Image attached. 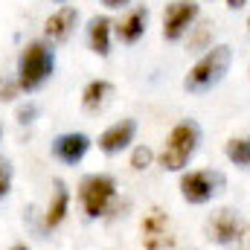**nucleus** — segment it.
Returning a JSON list of instances; mask_svg holds the SVG:
<instances>
[{
	"label": "nucleus",
	"instance_id": "nucleus-13",
	"mask_svg": "<svg viewBox=\"0 0 250 250\" xmlns=\"http://www.w3.org/2000/svg\"><path fill=\"white\" fill-rule=\"evenodd\" d=\"M111 32H114V23L105 15H96L87 23V44L99 59H108V53H111Z\"/></svg>",
	"mask_w": 250,
	"mask_h": 250
},
{
	"label": "nucleus",
	"instance_id": "nucleus-10",
	"mask_svg": "<svg viewBox=\"0 0 250 250\" xmlns=\"http://www.w3.org/2000/svg\"><path fill=\"white\" fill-rule=\"evenodd\" d=\"M134 134H137V123H134L131 117H125L120 123L108 125V128L99 134L96 146H99L102 154H120V151H125V148L134 143Z\"/></svg>",
	"mask_w": 250,
	"mask_h": 250
},
{
	"label": "nucleus",
	"instance_id": "nucleus-19",
	"mask_svg": "<svg viewBox=\"0 0 250 250\" xmlns=\"http://www.w3.org/2000/svg\"><path fill=\"white\" fill-rule=\"evenodd\" d=\"M9 187H12V166L0 157V198H6Z\"/></svg>",
	"mask_w": 250,
	"mask_h": 250
},
{
	"label": "nucleus",
	"instance_id": "nucleus-18",
	"mask_svg": "<svg viewBox=\"0 0 250 250\" xmlns=\"http://www.w3.org/2000/svg\"><path fill=\"white\" fill-rule=\"evenodd\" d=\"M207 44H209V23H204V26L195 29V35L189 38V50H209Z\"/></svg>",
	"mask_w": 250,
	"mask_h": 250
},
{
	"label": "nucleus",
	"instance_id": "nucleus-9",
	"mask_svg": "<svg viewBox=\"0 0 250 250\" xmlns=\"http://www.w3.org/2000/svg\"><path fill=\"white\" fill-rule=\"evenodd\" d=\"M87 151H90V137L82 131H67L53 140V157L67 166H76L79 160H84Z\"/></svg>",
	"mask_w": 250,
	"mask_h": 250
},
{
	"label": "nucleus",
	"instance_id": "nucleus-15",
	"mask_svg": "<svg viewBox=\"0 0 250 250\" xmlns=\"http://www.w3.org/2000/svg\"><path fill=\"white\" fill-rule=\"evenodd\" d=\"M67 209H70V189H67L64 181H56V195H53V201L44 212V230H56L67 218Z\"/></svg>",
	"mask_w": 250,
	"mask_h": 250
},
{
	"label": "nucleus",
	"instance_id": "nucleus-16",
	"mask_svg": "<svg viewBox=\"0 0 250 250\" xmlns=\"http://www.w3.org/2000/svg\"><path fill=\"white\" fill-rule=\"evenodd\" d=\"M224 154H227V160H230L233 166H239V169H250V134L227 140Z\"/></svg>",
	"mask_w": 250,
	"mask_h": 250
},
{
	"label": "nucleus",
	"instance_id": "nucleus-26",
	"mask_svg": "<svg viewBox=\"0 0 250 250\" xmlns=\"http://www.w3.org/2000/svg\"><path fill=\"white\" fill-rule=\"evenodd\" d=\"M248 29H250V18H248Z\"/></svg>",
	"mask_w": 250,
	"mask_h": 250
},
{
	"label": "nucleus",
	"instance_id": "nucleus-12",
	"mask_svg": "<svg viewBox=\"0 0 250 250\" xmlns=\"http://www.w3.org/2000/svg\"><path fill=\"white\" fill-rule=\"evenodd\" d=\"M76 21H79V9H76V6H62V9H56V12L47 18L44 35H47L50 41H67L70 32H73V26H76Z\"/></svg>",
	"mask_w": 250,
	"mask_h": 250
},
{
	"label": "nucleus",
	"instance_id": "nucleus-25",
	"mask_svg": "<svg viewBox=\"0 0 250 250\" xmlns=\"http://www.w3.org/2000/svg\"><path fill=\"white\" fill-rule=\"evenodd\" d=\"M0 137H3V125H0Z\"/></svg>",
	"mask_w": 250,
	"mask_h": 250
},
{
	"label": "nucleus",
	"instance_id": "nucleus-17",
	"mask_svg": "<svg viewBox=\"0 0 250 250\" xmlns=\"http://www.w3.org/2000/svg\"><path fill=\"white\" fill-rule=\"evenodd\" d=\"M151 163H154V151H151L148 146H137V148L131 151V169H134V172H146Z\"/></svg>",
	"mask_w": 250,
	"mask_h": 250
},
{
	"label": "nucleus",
	"instance_id": "nucleus-20",
	"mask_svg": "<svg viewBox=\"0 0 250 250\" xmlns=\"http://www.w3.org/2000/svg\"><path fill=\"white\" fill-rule=\"evenodd\" d=\"M18 90H21L18 82H3V84H0V99H3V102H12Z\"/></svg>",
	"mask_w": 250,
	"mask_h": 250
},
{
	"label": "nucleus",
	"instance_id": "nucleus-11",
	"mask_svg": "<svg viewBox=\"0 0 250 250\" xmlns=\"http://www.w3.org/2000/svg\"><path fill=\"white\" fill-rule=\"evenodd\" d=\"M146 26H148V6H137L125 18H120V23H114V32L123 44H137L146 35Z\"/></svg>",
	"mask_w": 250,
	"mask_h": 250
},
{
	"label": "nucleus",
	"instance_id": "nucleus-2",
	"mask_svg": "<svg viewBox=\"0 0 250 250\" xmlns=\"http://www.w3.org/2000/svg\"><path fill=\"white\" fill-rule=\"evenodd\" d=\"M56 70V53L47 41H29L18 59V87L23 93L38 90Z\"/></svg>",
	"mask_w": 250,
	"mask_h": 250
},
{
	"label": "nucleus",
	"instance_id": "nucleus-14",
	"mask_svg": "<svg viewBox=\"0 0 250 250\" xmlns=\"http://www.w3.org/2000/svg\"><path fill=\"white\" fill-rule=\"evenodd\" d=\"M111 96H114V84H111L108 79H93V82H87V87L82 90V108L90 111V114H96V111H102V108L108 105Z\"/></svg>",
	"mask_w": 250,
	"mask_h": 250
},
{
	"label": "nucleus",
	"instance_id": "nucleus-22",
	"mask_svg": "<svg viewBox=\"0 0 250 250\" xmlns=\"http://www.w3.org/2000/svg\"><path fill=\"white\" fill-rule=\"evenodd\" d=\"M108 9H120V6H125V3H131V0H102Z\"/></svg>",
	"mask_w": 250,
	"mask_h": 250
},
{
	"label": "nucleus",
	"instance_id": "nucleus-6",
	"mask_svg": "<svg viewBox=\"0 0 250 250\" xmlns=\"http://www.w3.org/2000/svg\"><path fill=\"white\" fill-rule=\"evenodd\" d=\"M221 189H224V175L215 169H195L181 175V198L192 207L209 204Z\"/></svg>",
	"mask_w": 250,
	"mask_h": 250
},
{
	"label": "nucleus",
	"instance_id": "nucleus-4",
	"mask_svg": "<svg viewBox=\"0 0 250 250\" xmlns=\"http://www.w3.org/2000/svg\"><path fill=\"white\" fill-rule=\"evenodd\" d=\"M207 239L227 250H250V221L233 209H218L207 218Z\"/></svg>",
	"mask_w": 250,
	"mask_h": 250
},
{
	"label": "nucleus",
	"instance_id": "nucleus-21",
	"mask_svg": "<svg viewBox=\"0 0 250 250\" xmlns=\"http://www.w3.org/2000/svg\"><path fill=\"white\" fill-rule=\"evenodd\" d=\"M35 114H38V108H35V105H23V108H21V111H18V123H32V117H35Z\"/></svg>",
	"mask_w": 250,
	"mask_h": 250
},
{
	"label": "nucleus",
	"instance_id": "nucleus-5",
	"mask_svg": "<svg viewBox=\"0 0 250 250\" xmlns=\"http://www.w3.org/2000/svg\"><path fill=\"white\" fill-rule=\"evenodd\" d=\"M79 204L87 218H102L117 204V181L111 175H87L79 184Z\"/></svg>",
	"mask_w": 250,
	"mask_h": 250
},
{
	"label": "nucleus",
	"instance_id": "nucleus-3",
	"mask_svg": "<svg viewBox=\"0 0 250 250\" xmlns=\"http://www.w3.org/2000/svg\"><path fill=\"white\" fill-rule=\"evenodd\" d=\"M198 143H201V125L195 120H181L169 131V137L160 148V166L166 172H184L198 151Z\"/></svg>",
	"mask_w": 250,
	"mask_h": 250
},
{
	"label": "nucleus",
	"instance_id": "nucleus-1",
	"mask_svg": "<svg viewBox=\"0 0 250 250\" xmlns=\"http://www.w3.org/2000/svg\"><path fill=\"white\" fill-rule=\"evenodd\" d=\"M230 62H233V50L227 44L209 47L198 62L189 67L187 79H184V87H187L189 93H207V90H212L227 76Z\"/></svg>",
	"mask_w": 250,
	"mask_h": 250
},
{
	"label": "nucleus",
	"instance_id": "nucleus-24",
	"mask_svg": "<svg viewBox=\"0 0 250 250\" xmlns=\"http://www.w3.org/2000/svg\"><path fill=\"white\" fill-rule=\"evenodd\" d=\"M12 250H29V248H26V245H15Z\"/></svg>",
	"mask_w": 250,
	"mask_h": 250
},
{
	"label": "nucleus",
	"instance_id": "nucleus-7",
	"mask_svg": "<svg viewBox=\"0 0 250 250\" xmlns=\"http://www.w3.org/2000/svg\"><path fill=\"white\" fill-rule=\"evenodd\" d=\"M140 245L146 250H169L175 245L172 221L160 207H154V209H148L143 215V221H140Z\"/></svg>",
	"mask_w": 250,
	"mask_h": 250
},
{
	"label": "nucleus",
	"instance_id": "nucleus-8",
	"mask_svg": "<svg viewBox=\"0 0 250 250\" xmlns=\"http://www.w3.org/2000/svg\"><path fill=\"white\" fill-rule=\"evenodd\" d=\"M198 15H201L198 0H172L163 12V38L166 41H181L195 26Z\"/></svg>",
	"mask_w": 250,
	"mask_h": 250
},
{
	"label": "nucleus",
	"instance_id": "nucleus-23",
	"mask_svg": "<svg viewBox=\"0 0 250 250\" xmlns=\"http://www.w3.org/2000/svg\"><path fill=\"white\" fill-rule=\"evenodd\" d=\"M248 0H227V9H242Z\"/></svg>",
	"mask_w": 250,
	"mask_h": 250
}]
</instances>
